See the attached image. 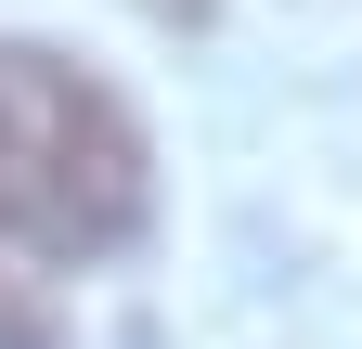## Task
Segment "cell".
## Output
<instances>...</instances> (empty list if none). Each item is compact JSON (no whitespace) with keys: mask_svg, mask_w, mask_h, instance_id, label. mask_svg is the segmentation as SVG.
Instances as JSON below:
<instances>
[{"mask_svg":"<svg viewBox=\"0 0 362 349\" xmlns=\"http://www.w3.org/2000/svg\"><path fill=\"white\" fill-rule=\"evenodd\" d=\"M156 13H207V0H156Z\"/></svg>","mask_w":362,"mask_h":349,"instance_id":"3","label":"cell"},{"mask_svg":"<svg viewBox=\"0 0 362 349\" xmlns=\"http://www.w3.org/2000/svg\"><path fill=\"white\" fill-rule=\"evenodd\" d=\"M0 349H52V324H39L26 297H0Z\"/></svg>","mask_w":362,"mask_h":349,"instance_id":"2","label":"cell"},{"mask_svg":"<svg viewBox=\"0 0 362 349\" xmlns=\"http://www.w3.org/2000/svg\"><path fill=\"white\" fill-rule=\"evenodd\" d=\"M143 129L104 78H78L39 39H0V233L39 259H104L143 233Z\"/></svg>","mask_w":362,"mask_h":349,"instance_id":"1","label":"cell"}]
</instances>
